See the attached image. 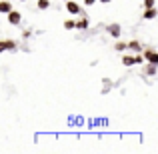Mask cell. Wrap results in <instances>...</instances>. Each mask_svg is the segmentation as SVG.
Masks as SVG:
<instances>
[{"label": "cell", "mask_w": 158, "mask_h": 154, "mask_svg": "<svg viewBox=\"0 0 158 154\" xmlns=\"http://www.w3.org/2000/svg\"><path fill=\"white\" fill-rule=\"evenodd\" d=\"M122 64L126 66V68L134 66V54H124V56H122Z\"/></svg>", "instance_id": "cell-9"}, {"label": "cell", "mask_w": 158, "mask_h": 154, "mask_svg": "<svg viewBox=\"0 0 158 154\" xmlns=\"http://www.w3.org/2000/svg\"><path fill=\"white\" fill-rule=\"evenodd\" d=\"M66 12L72 16H80L82 14V6L78 2H74V0H66Z\"/></svg>", "instance_id": "cell-2"}, {"label": "cell", "mask_w": 158, "mask_h": 154, "mask_svg": "<svg viewBox=\"0 0 158 154\" xmlns=\"http://www.w3.org/2000/svg\"><path fill=\"white\" fill-rule=\"evenodd\" d=\"M6 16H8V22H10L12 26H18V24L22 22V14H20L18 10H14V8H12L10 12H6Z\"/></svg>", "instance_id": "cell-3"}, {"label": "cell", "mask_w": 158, "mask_h": 154, "mask_svg": "<svg viewBox=\"0 0 158 154\" xmlns=\"http://www.w3.org/2000/svg\"><path fill=\"white\" fill-rule=\"evenodd\" d=\"M156 16H158V10H156V6L144 8V12H142V18H144V20H154Z\"/></svg>", "instance_id": "cell-4"}, {"label": "cell", "mask_w": 158, "mask_h": 154, "mask_svg": "<svg viewBox=\"0 0 158 154\" xmlns=\"http://www.w3.org/2000/svg\"><path fill=\"white\" fill-rule=\"evenodd\" d=\"M150 6H156V0H144V8H150Z\"/></svg>", "instance_id": "cell-17"}, {"label": "cell", "mask_w": 158, "mask_h": 154, "mask_svg": "<svg viewBox=\"0 0 158 154\" xmlns=\"http://www.w3.org/2000/svg\"><path fill=\"white\" fill-rule=\"evenodd\" d=\"M64 28H66V30H74V20L72 18L64 20Z\"/></svg>", "instance_id": "cell-15"}, {"label": "cell", "mask_w": 158, "mask_h": 154, "mask_svg": "<svg viewBox=\"0 0 158 154\" xmlns=\"http://www.w3.org/2000/svg\"><path fill=\"white\" fill-rule=\"evenodd\" d=\"M146 74L148 76H156L158 74V64H148L146 62Z\"/></svg>", "instance_id": "cell-11"}, {"label": "cell", "mask_w": 158, "mask_h": 154, "mask_svg": "<svg viewBox=\"0 0 158 154\" xmlns=\"http://www.w3.org/2000/svg\"><path fill=\"white\" fill-rule=\"evenodd\" d=\"M108 34H110L112 38H120V34H122V28H120V24L112 22L110 26H108Z\"/></svg>", "instance_id": "cell-5"}, {"label": "cell", "mask_w": 158, "mask_h": 154, "mask_svg": "<svg viewBox=\"0 0 158 154\" xmlns=\"http://www.w3.org/2000/svg\"><path fill=\"white\" fill-rule=\"evenodd\" d=\"M88 26H90V20L86 16H80L78 20H74V28H78V30H86Z\"/></svg>", "instance_id": "cell-6"}, {"label": "cell", "mask_w": 158, "mask_h": 154, "mask_svg": "<svg viewBox=\"0 0 158 154\" xmlns=\"http://www.w3.org/2000/svg\"><path fill=\"white\" fill-rule=\"evenodd\" d=\"M4 50H6V48H4V40H0V54H2Z\"/></svg>", "instance_id": "cell-19"}, {"label": "cell", "mask_w": 158, "mask_h": 154, "mask_svg": "<svg viewBox=\"0 0 158 154\" xmlns=\"http://www.w3.org/2000/svg\"><path fill=\"white\" fill-rule=\"evenodd\" d=\"M102 84H104V88H102V92H108V88H110V86H112V82L110 80H108V78H104V80H102Z\"/></svg>", "instance_id": "cell-16"}, {"label": "cell", "mask_w": 158, "mask_h": 154, "mask_svg": "<svg viewBox=\"0 0 158 154\" xmlns=\"http://www.w3.org/2000/svg\"><path fill=\"white\" fill-rule=\"evenodd\" d=\"M92 4H96V0H84V6H92Z\"/></svg>", "instance_id": "cell-18"}, {"label": "cell", "mask_w": 158, "mask_h": 154, "mask_svg": "<svg viewBox=\"0 0 158 154\" xmlns=\"http://www.w3.org/2000/svg\"><path fill=\"white\" fill-rule=\"evenodd\" d=\"M96 2H102V4H110L112 0H96Z\"/></svg>", "instance_id": "cell-20"}, {"label": "cell", "mask_w": 158, "mask_h": 154, "mask_svg": "<svg viewBox=\"0 0 158 154\" xmlns=\"http://www.w3.org/2000/svg\"><path fill=\"white\" fill-rule=\"evenodd\" d=\"M64 2H66V0H64Z\"/></svg>", "instance_id": "cell-22"}, {"label": "cell", "mask_w": 158, "mask_h": 154, "mask_svg": "<svg viewBox=\"0 0 158 154\" xmlns=\"http://www.w3.org/2000/svg\"><path fill=\"white\" fill-rule=\"evenodd\" d=\"M128 50H132V52H142V44H140L138 40H130V42H128Z\"/></svg>", "instance_id": "cell-8"}, {"label": "cell", "mask_w": 158, "mask_h": 154, "mask_svg": "<svg viewBox=\"0 0 158 154\" xmlns=\"http://www.w3.org/2000/svg\"><path fill=\"white\" fill-rule=\"evenodd\" d=\"M18 2H26V0H18Z\"/></svg>", "instance_id": "cell-21"}, {"label": "cell", "mask_w": 158, "mask_h": 154, "mask_svg": "<svg viewBox=\"0 0 158 154\" xmlns=\"http://www.w3.org/2000/svg\"><path fill=\"white\" fill-rule=\"evenodd\" d=\"M114 50L116 52H126L128 50V42H120V40H118V42L114 44Z\"/></svg>", "instance_id": "cell-12"}, {"label": "cell", "mask_w": 158, "mask_h": 154, "mask_svg": "<svg viewBox=\"0 0 158 154\" xmlns=\"http://www.w3.org/2000/svg\"><path fill=\"white\" fill-rule=\"evenodd\" d=\"M142 56H144V62H148V64H158V52H156L152 46L144 48Z\"/></svg>", "instance_id": "cell-1"}, {"label": "cell", "mask_w": 158, "mask_h": 154, "mask_svg": "<svg viewBox=\"0 0 158 154\" xmlns=\"http://www.w3.org/2000/svg\"><path fill=\"white\" fill-rule=\"evenodd\" d=\"M36 6H38V10H48L50 8V0H38Z\"/></svg>", "instance_id": "cell-13"}, {"label": "cell", "mask_w": 158, "mask_h": 154, "mask_svg": "<svg viewBox=\"0 0 158 154\" xmlns=\"http://www.w3.org/2000/svg\"><path fill=\"white\" fill-rule=\"evenodd\" d=\"M134 64H144V56H142V52H134Z\"/></svg>", "instance_id": "cell-14"}, {"label": "cell", "mask_w": 158, "mask_h": 154, "mask_svg": "<svg viewBox=\"0 0 158 154\" xmlns=\"http://www.w3.org/2000/svg\"><path fill=\"white\" fill-rule=\"evenodd\" d=\"M4 48H6V50H16V48H18V44H16V40L6 38V40H4Z\"/></svg>", "instance_id": "cell-10"}, {"label": "cell", "mask_w": 158, "mask_h": 154, "mask_svg": "<svg viewBox=\"0 0 158 154\" xmlns=\"http://www.w3.org/2000/svg\"><path fill=\"white\" fill-rule=\"evenodd\" d=\"M12 10V4L10 0H0V14H6V12Z\"/></svg>", "instance_id": "cell-7"}]
</instances>
